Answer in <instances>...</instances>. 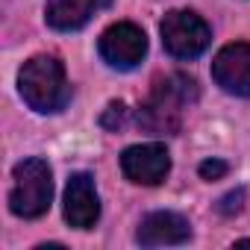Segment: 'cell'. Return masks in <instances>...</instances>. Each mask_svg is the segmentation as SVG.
I'll use <instances>...</instances> for the list:
<instances>
[{"label":"cell","instance_id":"cell-1","mask_svg":"<svg viewBox=\"0 0 250 250\" xmlns=\"http://www.w3.org/2000/svg\"><path fill=\"white\" fill-rule=\"evenodd\" d=\"M197 83L186 74L159 77L150 97L139 106V127L150 136H174L183 124V112L197 100Z\"/></svg>","mask_w":250,"mask_h":250},{"label":"cell","instance_id":"cell-2","mask_svg":"<svg viewBox=\"0 0 250 250\" xmlns=\"http://www.w3.org/2000/svg\"><path fill=\"white\" fill-rule=\"evenodd\" d=\"M18 88L21 97L27 100L30 109L36 112H62L71 100V85L65 77V65L56 56H33L30 62H24L21 74H18Z\"/></svg>","mask_w":250,"mask_h":250},{"label":"cell","instance_id":"cell-3","mask_svg":"<svg viewBox=\"0 0 250 250\" xmlns=\"http://www.w3.org/2000/svg\"><path fill=\"white\" fill-rule=\"evenodd\" d=\"M53 200V177L50 165L44 159H24L15 165L12 174V191H9V209L18 218H42L50 209Z\"/></svg>","mask_w":250,"mask_h":250},{"label":"cell","instance_id":"cell-4","mask_svg":"<svg viewBox=\"0 0 250 250\" xmlns=\"http://www.w3.org/2000/svg\"><path fill=\"white\" fill-rule=\"evenodd\" d=\"M159 33H162V47L174 59H197L212 42L209 24L197 12H188V9L168 12L159 24Z\"/></svg>","mask_w":250,"mask_h":250},{"label":"cell","instance_id":"cell-5","mask_svg":"<svg viewBox=\"0 0 250 250\" xmlns=\"http://www.w3.org/2000/svg\"><path fill=\"white\" fill-rule=\"evenodd\" d=\"M97 50H100V56L109 68L133 71L147 53V36H145L142 27H136L130 21H121V24H112L100 36Z\"/></svg>","mask_w":250,"mask_h":250},{"label":"cell","instance_id":"cell-6","mask_svg":"<svg viewBox=\"0 0 250 250\" xmlns=\"http://www.w3.org/2000/svg\"><path fill=\"white\" fill-rule=\"evenodd\" d=\"M121 171L130 183L139 186H159L168 171H171V156L165 150V145H133L121 153Z\"/></svg>","mask_w":250,"mask_h":250},{"label":"cell","instance_id":"cell-7","mask_svg":"<svg viewBox=\"0 0 250 250\" xmlns=\"http://www.w3.org/2000/svg\"><path fill=\"white\" fill-rule=\"evenodd\" d=\"M212 77L227 94L250 97V44L235 42L221 47L212 59Z\"/></svg>","mask_w":250,"mask_h":250},{"label":"cell","instance_id":"cell-8","mask_svg":"<svg viewBox=\"0 0 250 250\" xmlns=\"http://www.w3.org/2000/svg\"><path fill=\"white\" fill-rule=\"evenodd\" d=\"M97 218H100V200H97L94 177L85 171L71 174L65 188V221L74 229H91Z\"/></svg>","mask_w":250,"mask_h":250},{"label":"cell","instance_id":"cell-9","mask_svg":"<svg viewBox=\"0 0 250 250\" xmlns=\"http://www.w3.org/2000/svg\"><path fill=\"white\" fill-rule=\"evenodd\" d=\"M139 244L145 247H165V244H186L191 238V224L177 212H150L136 232Z\"/></svg>","mask_w":250,"mask_h":250},{"label":"cell","instance_id":"cell-10","mask_svg":"<svg viewBox=\"0 0 250 250\" xmlns=\"http://www.w3.org/2000/svg\"><path fill=\"white\" fill-rule=\"evenodd\" d=\"M112 0H47L44 6V18L53 30L59 33H71L85 27L100 9H106Z\"/></svg>","mask_w":250,"mask_h":250},{"label":"cell","instance_id":"cell-11","mask_svg":"<svg viewBox=\"0 0 250 250\" xmlns=\"http://www.w3.org/2000/svg\"><path fill=\"white\" fill-rule=\"evenodd\" d=\"M124 121H127V106H124V103H118V100H112V103L106 106V112H103L100 124H103L106 130L118 133V130L124 127Z\"/></svg>","mask_w":250,"mask_h":250},{"label":"cell","instance_id":"cell-12","mask_svg":"<svg viewBox=\"0 0 250 250\" xmlns=\"http://www.w3.org/2000/svg\"><path fill=\"white\" fill-rule=\"evenodd\" d=\"M244 200H247V191L244 188H235V191H227L221 200H218V212L221 215H238L241 209H244Z\"/></svg>","mask_w":250,"mask_h":250},{"label":"cell","instance_id":"cell-13","mask_svg":"<svg viewBox=\"0 0 250 250\" xmlns=\"http://www.w3.org/2000/svg\"><path fill=\"white\" fill-rule=\"evenodd\" d=\"M227 171H229V165H227L224 159H206V162H200V168H197L200 180H206V183L227 177Z\"/></svg>","mask_w":250,"mask_h":250}]
</instances>
